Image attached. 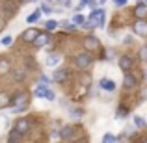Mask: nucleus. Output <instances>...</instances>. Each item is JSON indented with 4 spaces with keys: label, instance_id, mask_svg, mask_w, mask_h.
Instances as JSON below:
<instances>
[{
    "label": "nucleus",
    "instance_id": "f257e3e1",
    "mask_svg": "<svg viewBox=\"0 0 147 143\" xmlns=\"http://www.w3.org/2000/svg\"><path fill=\"white\" fill-rule=\"evenodd\" d=\"M91 54L90 52H82V54H78V56L75 58V63H76V67L78 69H86V67H90L91 65Z\"/></svg>",
    "mask_w": 147,
    "mask_h": 143
},
{
    "label": "nucleus",
    "instance_id": "f03ea898",
    "mask_svg": "<svg viewBox=\"0 0 147 143\" xmlns=\"http://www.w3.org/2000/svg\"><path fill=\"white\" fill-rule=\"evenodd\" d=\"M26 100H28V95H26L24 91H21V93L15 95V99H13V104H15L13 111H22L24 110L26 108Z\"/></svg>",
    "mask_w": 147,
    "mask_h": 143
},
{
    "label": "nucleus",
    "instance_id": "7ed1b4c3",
    "mask_svg": "<svg viewBox=\"0 0 147 143\" xmlns=\"http://www.w3.org/2000/svg\"><path fill=\"white\" fill-rule=\"evenodd\" d=\"M90 22L93 26H99V28H102L104 26V11L102 9H93L90 15Z\"/></svg>",
    "mask_w": 147,
    "mask_h": 143
},
{
    "label": "nucleus",
    "instance_id": "20e7f679",
    "mask_svg": "<svg viewBox=\"0 0 147 143\" xmlns=\"http://www.w3.org/2000/svg\"><path fill=\"white\" fill-rule=\"evenodd\" d=\"M34 97H41V99H49V100H54V97H56V95H54L52 91H50L49 87L45 86L43 82H41L39 86H37V89L34 91Z\"/></svg>",
    "mask_w": 147,
    "mask_h": 143
},
{
    "label": "nucleus",
    "instance_id": "39448f33",
    "mask_svg": "<svg viewBox=\"0 0 147 143\" xmlns=\"http://www.w3.org/2000/svg\"><path fill=\"white\" fill-rule=\"evenodd\" d=\"M132 30H134V34H136V36L147 37V22H145V19H138V21L134 22Z\"/></svg>",
    "mask_w": 147,
    "mask_h": 143
},
{
    "label": "nucleus",
    "instance_id": "423d86ee",
    "mask_svg": "<svg viewBox=\"0 0 147 143\" xmlns=\"http://www.w3.org/2000/svg\"><path fill=\"white\" fill-rule=\"evenodd\" d=\"M99 87L104 91H108V93H112V91H115V82L110 78H100L99 80Z\"/></svg>",
    "mask_w": 147,
    "mask_h": 143
},
{
    "label": "nucleus",
    "instance_id": "0eeeda50",
    "mask_svg": "<svg viewBox=\"0 0 147 143\" xmlns=\"http://www.w3.org/2000/svg\"><path fill=\"white\" fill-rule=\"evenodd\" d=\"M123 86H125L127 89H134V87L138 86V80H136V76H134V75H130V73L127 71L125 78H123Z\"/></svg>",
    "mask_w": 147,
    "mask_h": 143
},
{
    "label": "nucleus",
    "instance_id": "6e6552de",
    "mask_svg": "<svg viewBox=\"0 0 147 143\" xmlns=\"http://www.w3.org/2000/svg\"><path fill=\"white\" fill-rule=\"evenodd\" d=\"M28 128H30V121H28V119H24V117L19 119L17 125H15V130H17L19 134H26V132H28Z\"/></svg>",
    "mask_w": 147,
    "mask_h": 143
},
{
    "label": "nucleus",
    "instance_id": "1a4fd4ad",
    "mask_svg": "<svg viewBox=\"0 0 147 143\" xmlns=\"http://www.w3.org/2000/svg\"><path fill=\"white\" fill-rule=\"evenodd\" d=\"M119 67H121V71H130V67H132V58L121 56L119 58Z\"/></svg>",
    "mask_w": 147,
    "mask_h": 143
},
{
    "label": "nucleus",
    "instance_id": "9d476101",
    "mask_svg": "<svg viewBox=\"0 0 147 143\" xmlns=\"http://www.w3.org/2000/svg\"><path fill=\"white\" fill-rule=\"evenodd\" d=\"M84 47H86L88 50H95V48L99 47V39H97V37H93V36L86 37V39H84Z\"/></svg>",
    "mask_w": 147,
    "mask_h": 143
},
{
    "label": "nucleus",
    "instance_id": "9b49d317",
    "mask_svg": "<svg viewBox=\"0 0 147 143\" xmlns=\"http://www.w3.org/2000/svg\"><path fill=\"white\" fill-rule=\"evenodd\" d=\"M134 15H136L138 19H145L147 17V4H138V6L134 7Z\"/></svg>",
    "mask_w": 147,
    "mask_h": 143
},
{
    "label": "nucleus",
    "instance_id": "f8f14e48",
    "mask_svg": "<svg viewBox=\"0 0 147 143\" xmlns=\"http://www.w3.org/2000/svg\"><path fill=\"white\" fill-rule=\"evenodd\" d=\"M37 34H39V32H37L36 28H28L24 34H22V39H24V41H34L37 37Z\"/></svg>",
    "mask_w": 147,
    "mask_h": 143
},
{
    "label": "nucleus",
    "instance_id": "ddd939ff",
    "mask_svg": "<svg viewBox=\"0 0 147 143\" xmlns=\"http://www.w3.org/2000/svg\"><path fill=\"white\" fill-rule=\"evenodd\" d=\"M34 43H36L37 47H43V45L49 43V36H47V34H37V37L34 39Z\"/></svg>",
    "mask_w": 147,
    "mask_h": 143
},
{
    "label": "nucleus",
    "instance_id": "4468645a",
    "mask_svg": "<svg viewBox=\"0 0 147 143\" xmlns=\"http://www.w3.org/2000/svg\"><path fill=\"white\" fill-rule=\"evenodd\" d=\"M39 17H41V9H36L34 13H30L28 17H26V22H28V24H34V22L39 21Z\"/></svg>",
    "mask_w": 147,
    "mask_h": 143
},
{
    "label": "nucleus",
    "instance_id": "2eb2a0df",
    "mask_svg": "<svg viewBox=\"0 0 147 143\" xmlns=\"http://www.w3.org/2000/svg\"><path fill=\"white\" fill-rule=\"evenodd\" d=\"M73 132H75V130H73V126H65V128L60 132V138H61V140H71V138H73Z\"/></svg>",
    "mask_w": 147,
    "mask_h": 143
},
{
    "label": "nucleus",
    "instance_id": "dca6fc26",
    "mask_svg": "<svg viewBox=\"0 0 147 143\" xmlns=\"http://www.w3.org/2000/svg\"><path fill=\"white\" fill-rule=\"evenodd\" d=\"M134 126H136V128H145L147 126V123H145V119L142 117V115H134Z\"/></svg>",
    "mask_w": 147,
    "mask_h": 143
},
{
    "label": "nucleus",
    "instance_id": "f3484780",
    "mask_svg": "<svg viewBox=\"0 0 147 143\" xmlns=\"http://www.w3.org/2000/svg\"><path fill=\"white\" fill-rule=\"evenodd\" d=\"M65 78H67V71H65V69L56 71V75H54V82H63Z\"/></svg>",
    "mask_w": 147,
    "mask_h": 143
},
{
    "label": "nucleus",
    "instance_id": "a211bd4d",
    "mask_svg": "<svg viewBox=\"0 0 147 143\" xmlns=\"http://www.w3.org/2000/svg\"><path fill=\"white\" fill-rule=\"evenodd\" d=\"M58 63H60V56H56V54L49 56V60H47V65H49V67H54V65H58Z\"/></svg>",
    "mask_w": 147,
    "mask_h": 143
},
{
    "label": "nucleus",
    "instance_id": "6ab92c4d",
    "mask_svg": "<svg viewBox=\"0 0 147 143\" xmlns=\"http://www.w3.org/2000/svg\"><path fill=\"white\" fill-rule=\"evenodd\" d=\"M9 71V61L7 60H0V75H6Z\"/></svg>",
    "mask_w": 147,
    "mask_h": 143
},
{
    "label": "nucleus",
    "instance_id": "aec40b11",
    "mask_svg": "<svg viewBox=\"0 0 147 143\" xmlns=\"http://www.w3.org/2000/svg\"><path fill=\"white\" fill-rule=\"evenodd\" d=\"M21 138H22V134H19L15 128L11 130V134H9V141H11V143H15V141H21Z\"/></svg>",
    "mask_w": 147,
    "mask_h": 143
},
{
    "label": "nucleus",
    "instance_id": "412c9836",
    "mask_svg": "<svg viewBox=\"0 0 147 143\" xmlns=\"http://www.w3.org/2000/svg\"><path fill=\"white\" fill-rule=\"evenodd\" d=\"M84 21H86V19H84V17H82V15H80V13L73 15V22H75L76 26H82V24H84Z\"/></svg>",
    "mask_w": 147,
    "mask_h": 143
},
{
    "label": "nucleus",
    "instance_id": "4be33fe9",
    "mask_svg": "<svg viewBox=\"0 0 147 143\" xmlns=\"http://www.w3.org/2000/svg\"><path fill=\"white\" fill-rule=\"evenodd\" d=\"M7 104H9V97L6 93H0V108H6Z\"/></svg>",
    "mask_w": 147,
    "mask_h": 143
},
{
    "label": "nucleus",
    "instance_id": "5701e85b",
    "mask_svg": "<svg viewBox=\"0 0 147 143\" xmlns=\"http://www.w3.org/2000/svg\"><path fill=\"white\" fill-rule=\"evenodd\" d=\"M45 28H47V32H52V30H56V28H58V22H56V21H47Z\"/></svg>",
    "mask_w": 147,
    "mask_h": 143
},
{
    "label": "nucleus",
    "instance_id": "b1692460",
    "mask_svg": "<svg viewBox=\"0 0 147 143\" xmlns=\"http://www.w3.org/2000/svg\"><path fill=\"white\" fill-rule=\"evenodd\" d=\"M11 43H13V37H11V36H4L2 41H0V45H4V47H9Z\"/></svg>",
    "mask_w": 147,
    "mask_h": 143
},
{
    "label": "nucleus",
    "instance_id": "393cba45",
    "mask_svg": "<svg viewBox=\"0 0 147 143\" xmlns=\"http://www.w3.org/2000/svg\"><path fill=\"white\" fill-rule=\"evenodd\" d=\"M102 141L104 143H108V141H117V138L112 136V134H104V136H102Z\"/></svg>",
    "mask_w": 147,
    "mask_h": 143
},
{
    "label": "nucleus",
    "instance_id": "a878e982",
    "mask_svg": "<svg viewBox=\"0 0 147 143\" xmlns=\"http://www.w3.org/2000/svg\"><path fill=\"white\" fill-rule=\"evenodd\" d=\"M41 13H52V7L49 6V4H43V6H41Z\"/></svg>",
    "mask_w": 147,
    "mask_h": 143
},
{
    "label": "nucleus",
    "instance_id": "bb28decb",
    "mask_svg": "<svg viewBox=\"0 0 147 143\" xmlns=\"http://www.w3.org/2000/svg\"><path fill=\"white\" fill-rule=\"evenodd\" d=\"M127 113H129V111H127L125 108H119V110H117V113H115V115H117V119H123Z\"/></svg>",
    "mask_w": 147,
    "mask_h": 143
},
{
    "label": "nucleus",
    "instance_id": "cd10ccee",
    "mask_svg": "<svg viewBox=\"0 0 147 143\" xmlns=\"http://www.w3.org/2000/svg\"><path fill=\"white\" fill-rule=\"evenodd\" d=\"M140 58H142L144 61H147V47H142V48H140Z\"/></svg>",
    "mask_w": 147,
    "mask_h": 143
},
{
    "label": "nucleus",
    "instance_id": "c85d7f7f",
    "mask_svg": "<svg viewBox=\"0 0 147 143\" xmlns=\"http://www.w3.org/2000/svg\"><path fill=\"white\" fill-rule=\"evenodd\" d=\"M63 26L67 30H71V32H73V30H76V24H75V22H63Z\"/></svg>",
    "mask_w": 147,
    "mask_h": 143
},
{
    "label": "nucleus",
    "instance_id": "c756f323",
    "mask_svg": "<svg viewBox=\"0 0 147 143\" xmlns=\"http://www.w3.org/2000/svg\"><path fill=\"white\" fill-rule=\"evenodd\" d=\"M114 2H115V6H125L129 0H114Z\"/></svg>",
    "mask_w": 147,
    "mask_h": 143
},
{
    "label": "nucleus",
    "instance_id": "7c9ffc66",
    "mask_svg": "<svg viewBox=\"0 0 147 143\" xmlns=\"http://www.w3.org/2000/svg\"><path fill=\"white\" fill-rule=\"evenodd\" d=\"M41 82H43V84H47V86H49V84H50V78H49V76H41Z\"/></svg>",
    "mask_w": 147,
    "mask_h": 143
},
{
    "label": "nucleus",
    "instance_id": "2f4dec72",
    "mask_svg": "<svg viewBox=\"0 0 147 143\" xmlns=\"http://www.w3.org/2000/svg\"><path fill=\"white\" fill-rule=\"evenodd\" d=\"M60 2H61V4H63V6H65V7H69V6H71V0H60Z\"/></svg>",
    "mask_w": 147,
    "mask_h": 143
},
{
    "label": "nucleus",
    "instance_id": "473e14b6",
    "mask_svg": "<svg viewBox=\"0 0 147 143\" xmlns=\"http://www.w3.org/2000/svg\"><path fill=\"white\" fill-rule=\"evenodd\" d=\"M86 4H90V0H82V2H80V7H84Z\"/></svg>",
    "mask_w": 147,
    "mask_h": 143
},
{
    "label": "nucleus",
    "instance_id": "72a5a7b5",
    "mask_svg": "<svg viewBox=\"0 0 147 143\" xmlns=\"http://www.w3.org/2000/svg\"><path fill=\"white\" fill-rule=\"evenodd\" d=\"M144 97H147V89H145V91H144Z\"/></svg>",
    "mask_w": 147,
    "mask_h": 143
},
{
    "label": "nucleus",
    "instance_id": "f704fd0d",
    "mask_svg": "<svg viewBox=\"0 0 147 143\" xmlns=\"http://www.w3.org/2000/svg\"><path fill=\"white\" fill-rule=\"evenodd\" d=\"M145 78H147V71H145Z\"/></svg>",
    "mask_w": 147,
    "mask_h": 143
},
{
    "label": "nucleus",
    "instance_id": "c9c22d12",
    "mask_svg": "<svg viewBox=\"0 0 147 143\" xmlns=\"http://www.w3.org/2000/svg\"><path fill=\"white\" fill-rule=\"evenodd\" d=\"M100 2H106V0H100Z\"/></svg>",
    "mask_w": 147,
    "mask_h": 143
}]
</instances>
